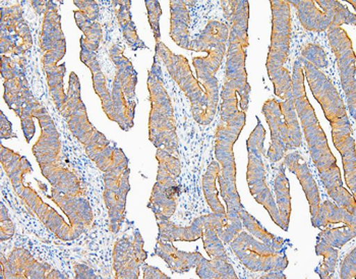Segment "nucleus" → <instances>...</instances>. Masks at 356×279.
<instances>
[{
    "mask_svg": "<svg viewBox=\"0 0 356 279\" xmlns=\"http://www.w3.org/2000/svg\"><path fill=\"white\" fill-rule=\"evenodd\" d=\"M272 36L271 46L268 54L267 70L274 85L275 94L285 100L291 97L292 79L289 72L284 67L288 51H289L290 35H291V19L290 4L288 1L271 0Z\"/></svg>",
    "mask_w": 356,
    "mask_h": 279,
    "instance_id": "obj_1",
    "label": "nucleus"
},
{
    "mask_svg": "<svg viewBox=\"0 0 356 279\" xmlns=\"http://www.w3.org/2000/svg\"><path fill=\"white\" fill-rule=\"evenodd\" d=\"M292 79V94L296 113L302 120L303 131L309 146L311 156L315 162L318 173L327 170L337 164L335 156L328 146L326 135L318 124L315 111L307 97L305 89V74L300 61H296Z\"/></svg>",
    "mask_w": 356,
    "mask_h": 279,
    "instance_id": "obj_2",
    "label": "nucleus"
},
{
    "mask_svg": "<svg viewBox=\"0 0 356 279\" xmlns=\"http://www.w3.org/2000/svg\"><path fill=\"white\" fill-rule=\"evenodd\" d=\"M265 137V129L259 120L256 129L250 134L248 140V186H250V194L252 195L254 200L263 205L266 210H268L272 221L283 230V224L280 215H279L278 208L275 203L273 196L266 184L265 168H264L263 159H261V156L265 153V149H264Z\"/></svg>",
    "mask_w": 356,
    "mask_h": 279,
    "instance_id": "obj_3",
    "label": "nucleus"
},
{
    "mask_svg": "<svg viewBox=\"0 0 356 279\" xmlns=\"http://www.w3.org/2000/svg\"><path fill=\"white\" fill-rule=\"evenodd\" d=\"M233 28L232 47H230L229 61H228V76L230 83L238 91L241 97V109L247 111L250 87L248 84L245 72V48L248 42V2H239V10L235 17Z\"/></svg>",
    "mask_w": 356,
    "mask_h": 279,
    "instance_id": "obj_4",
    "label": "nucleus"
},
{
    "mask_svg": "<svg viewBox=\"0 0 356 279\" xmlns=\"http://www.w3.org/2000/svg\"><path fill=\"white\" fill-rule=\"evenodd\" d=\"M232 247L241 263L252 271H283L287 267L288 259L282 250L261 244L247 232H241Z\"/></svg>",
    "mask_w": 356,
    "mask_h": 279,
    "instance_id": "obj_5",
    "label": "nucleus"
},
{
    "mask_svg": "<svg viewBox=\"0 0 356 279\" xmlns=\"http://www.w3.org/2000/svg\"><path fill=\"white\" fill-rule=\"evenodd\" d=\"M328 37L337 57L343 90L348 101L349 111L355 118V56L353 43L341 27L330 28Z\"/></svg>",
    "mask_w": 356,
    "mask_h": 279,
    "instance_id": "obj_6",
    "label": "nucleus"
},
{
    "mask_svg": "<svg viewBox=\"0 0 356 279\" xmlns=\"http://www.w3.org/2000/svg\"><path fill=\"white\" fill-rule=\"evenodd\" d=\"M302 70L316 100L322 105L327 120L331 126L339 120L348 118L344 102L331 81L318 67L302 58Z\"/></svg>",
    "mask_w": 356,
    "mask_h": 279,
    "instance_id": "obj_7",
    "label": "nucleus"
},
{
    "mask_svg": "<svg viewBox=\"0 0 356 279\" xmlns=\"http://www.w3.org/2000/svg\"><path fill=\"white\" fill-rule=\"evenodd\" d=\"M263 113L265 114L271 129V145L268 150L267 157L272 162L280 161L287 151L293 149L290 143L286 124L283 120L280 103L277 102L275 99L266 101L263 106Z\"/></svg>",
    "mask_w": 356,
    "mask_h": 279,
    "instance_id": "obj_8",
    "label": "nucleus"
},
{
    "mask_svg": "<svg viewBox=\"0 0 356 279\" xmlns=\"http://www.w3.org/2000/svg\"><path fill=\"white\" fill-rule=\"evenodd\" d=\"M334 145L341 153L345 181L353 193H355L356 158L355 142L351 137L350 122L340 125L332 129Z\"/></svg>",
    "mask_w": 356,
    "mask_h": 279,
    "instance_id": "obj_9",
    "label": "nucleus"
},
{
    "mask_svg": "<svg viewBox=\"0 0 356 279\" xmlns=\"http://www.w3.org/2000/svg\"><path fill=\"white\" fill-rule=\"evenodd\" d=\"M284 166L298 177L302 184L303 192L307 196V201L311 206L312 219L318 214L320 208V195H318V186L314 180L313 175L309 173L307 162L298 152H292L285 155Z\"/></svg>",
    "mask_w": 356,
    "mask_h": 279,
    "instance_id": "obj_10",
    "label": "nucleus"
},
{
    "mask_svg": "<svg viewBox=\"0 0 356 279\" xmlns=\"http://www.w3.org/2000/svg\"><path fill=\"white\" fill-rule=\"evenodd\" d=\"M320 173L321 179L326 186L327 192L334 201L349 212L356 213L355 196L349 194L342 184L341 173L337 164Z\"/></svg>",
    "mask_w": 356,
    "mask_h": 279,
    "instance_id": "obj_11",
    "label": "nucleus"
},
{
    "mask_svg": "<svg viewBox=\"0 0 356 279\" xmlns=\"http://www.w3.org/2000/svg\"><path fill=\"white\" fill-rule=\"evenodd\" d=\"M289 2L290 6H294L298 10V17L303 28L312 32H324L331 28V21L321 12L316 6L315 1H300V0H292Z\"/></svg>",
    "mask_w": 356,
    "mask_h": 279,
    "instance_id": "obj_12",
    "label": "nucleus"
},
{
    "mask_svg": "<svg viewBox=\"0 0 356 279\" xmlns=\"http://www.w3.org/2000/svg\"><path fill=\"white\" fill-rule=\"evenodd\" d=\"M343 223L353 230H356V213L349 212L345 208L325 201L318 208V214L312 219V223L318 230L327 228L329 224Z\"/></svg>",
    "mask_w": 356,
    "mask_h": 279,
    "instance_id": "obj_13",
    "label": "nucleus"
},
{
    "mask_svg": "<svg viewBox=\"0 0 356 279\" xmlns=\"http://www.w3.org/2000/svg\"><path fill=\"white\" fill-rule=\"evenodd\" d=\"M158 256L162 257L175 271H188L195 267L203 257L199 253H184L177 251L171 245L160 243L157 247Z\"/></svg>",
    "mask_w": 356,
    "mask_h": 279,
    "instance_id": "obj_14",
    "label": "nucleus"
},
{
    "mask_svg": "<svg viewBox=\"0 0 356 279\" xmlns=\"http://www.w3.org/2000/svg\"><path fill=\"white\" fill-rule=\"evenodd\" d=\"M277 205L283 224V230L287 232L291 215V197H290L289 182L285 175L284 166H280L279 173L275 180Z\"/></svg>",
    "mask_w": 356,
    "mask_h": 279,
    "instance_id": "obj_15",
    "label": "nucleus"
},
{
    "mask_svg": "<svg viewBox=\"0 0 356 279\" xmlns=\"http://www.w3.org/2000/svg\"><path fill=\"white\" fill-rule=\"evenodd\" d=\"M239 218L243 221V225L245 228L257 239H260L264 244L272 246V247L276 248L278 250H283L285 245V241L280 237L274 236V234H270L268 230H266L261 223L254 218L252 215L248 214L247 211L241 209L238 212Z\"/></svg>",
    "mask_w": 356,
    "mask_h": 279,
    "instance_id": "obj_16",
    "label": "nucleus"
},
{
    "mask_svg": "<svg viewBox=\"0 0 356 279\" xmlns=\"http://www.w3.org/2000/svg\"><path fill=\"white\" fill-rule=\"evenodd\" d=\"M280 107L282 115L284 116V122L287 126L292 148H298L302 145V133H300V127L298 124L293 95L283 100L280 103Z\"/></svg>",
    "mask_w": 356,
    "mask_h": 279,
    "instance_id": "obj_17",
    "label": "nucleus"
},
{
    "mask_svg": "<svg viewBox=\"0 0 356 279\" xmlns=\"http://www.w3.org/2000/svg\"><path fill=\"white\" fill-rule=\"evenodd\" d=\"M197 274L201 278H237L232 265L228 264L226 257H216L212 262L202 258L197 263Z\"/></svg>",
    "mask_w": 356,
    "mask_h": 279,
    "instance_id": "obj_18",
    "label": "nucleus"
},
{
    "mask_svg": "<svg viewBox=\"0 0 356 279\" xmlns=\"http://www.w3.org/2000/svg\"><path fill=\"white\" fill-rule=\"evenodd\" d=\"M315 3L318 4L324 10L325 15L331 21V28L340 27L343 24L355 26V14L349 12L339 1L316 0Z\"/></svg>",
    "mask_w": 356,
    "mask_h": 279,
    "instance_id": "obj_19",
    "label": "nucleus"
},
{
    "mask_svg": "<svg viewBox=\"0 0 356 279\" xmlns=\"http://www.w3.org/2000/svg\"><path fill=\"white\" fill-rule=\"evenodd\" d=\"M316 255L324 256V261L318 265L316 269V273L318 274L321 278H331L335 272L336 264L338 260V252L334 247L318 241L316 246Z\"/></svg>",
    "mask_w": 356,
    "mask_h": 279,
    "instance_id": "obj_20",
    "label": "nucleus"
},
{
    "mask_svg": "<svg viewBox=\"0 0 356 279\" xmlns=\"http://www.w3.org/2000/svg\"><path fill=\"white\" fill-rule=\"evenodd\" d=\"M356 230L345 226V228H332V230H322L318 236V241H323L331 247L342 248L345 244L355 237Z\"/></svg>",
    "mask_w": 356,
    "mask_h": 279,
    "instance_id": "obj_21",
    "label": "nucleus"
},
{
    "mask_svg": "<svg viewBox=\"0 0 356 279\" xmlns=\"http://www.w3.org/2000/svg\"><path fill=\"white\" fill-rule=\"evenodd\" d=\"M302 58L311 63L314 67H318V69L326 67L328 65L327 56L324 50L318 47V45H315V44H307L302 48Z\"/></svg>",
    "mask_w": 356,
    "mask_h": 279,
    "instance_id": "obj_22",
    "label": "nucleus"
},
{
    "mask_svg": "<svg viewBox=\"0 0 356 279\" xmlns=\"http://www.w3.org/2000/svg\"><path fill=\"white\" fill-rule=\"evenodd\" d=\"M355 248L347 255L346 258L343 261L340 278L343 279L356 278V254Z\"/></svg>",
    "mask_w": 356,
    "mask_h": 279,
    "instance_id": "obj_23",
    "label": "nucleus"
},
{
    "mask_svg": "<svg viewBox=\"0 0 356 279\" xmlns=\"http://www.w3.org/2000/svg\"><path fill=\"white\" fill-rule=\"evenodd\" d=\"M145 278H167L165 274L161 273L157 268L151 267V266H146L145 268Z\"/></svg>",
    "mask_w": 356,
    "mask_h": 279,
    "instance_id": "obj_24",
    "label": "nucleus"
},
{
    "mask_svg": "<svg viewBox=\"0 0 356 279\" xmlns=\"http://www.w3.org/2000/svg\"><path fill=\"white\" fill-rule=\"evenodd\" d=\"M261 278H286L282 271H271L266 276H261Z\"/></svg>",
    "mask_w": 356,
    "mask_h": 279,
    "instance_id": "obj_25",
    "label": "nucleus"
},
{
    "mask_svg": "<svg viewBox=\"0 0 356 279\" xmlns=\"http://www.w3.org/2000/svg\"><path fill=\"white\" fill-rule=\"evenodd\" d=\"M348 2H350V3L353 4V8H356L355 0H350V1Z\"/></svg>",
    "mask_w": 356,
    "mask_h": 279,
    "instance_id": "obj_26",
    "label": "nucleus"
}]
</instances>
